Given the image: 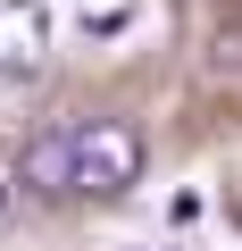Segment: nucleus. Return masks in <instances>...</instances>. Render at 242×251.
Segmentation results:
<instances>
[{
  "mask_svg": "<svg viewBox=\"0 0 242 251\" xmlns=\"http://www.w3.org/2000/svg\"><path fill=\"white\" fill-rule=\"evenodd\" d=\"M142 184V134L126 117H92V126H75V193H100V201H117V193H134Z\"/></svg>",
  "mask_w": 242,
  "mask_h": 251,
  "instance_id": "obj_1",
  "label": "nucleus"
},
{
  "mask_svg": "<svg viewBox=\"0 0 242 251\" xmlns=\"http://www.w3.org/2000/svg\"><path fill=\"white\" fill-rule=\"evenodd\" d=\"M17 184L34 193H75V126H50V134H34L17 151Z\"/></svg>",
  "mask_w": 242,
  "mask_h": 251,
  "instance_id": "obj_2",
  "label": "nucleus"
},
{
  "mask_svg": "<svg viewBox=\"0 0 242 251\" xmlns=\"http://www.w3.org/2000/svg\"><path fill=\"white\" fill-rule=\"evenodd\" d=\"M34 75H42V34H25V42L0 50V92H17V84H34Z\"/></svg>",
  "mask_w": 242,
  "mask_h": 251,
  "instance_id": "obj_3",
  "label": "nucleus"
},
{
  "mask_svg": "<svg viewBox=\"0 0 242 251\" xmlns=\"http://www.w3.org/2000/svg\"><path fill=\"white\" fill-rule=\"evenodd\" d=\"M117 34H134V9H84V42H117Z\"/></svg>",
  "mask_w": 242,
  "mask_h": 251,
  "instance_id": "obj_4",
  "label": "nucleus"
},
{
  "mask_svg": "<svg viewBox=\"0 0 242 251\" xmlns=\"http://www.w3.org/2000/svg\"><path fill=\"white\" fill-rule=\"evenodd\" d=\"M159 251H176V243H159Z\"/></svg>",
  "mask_w": 242,
  "mask_h": 251,
  "instance_id": "obj_5",
  "label": "nucleus"
}]
</instances>
